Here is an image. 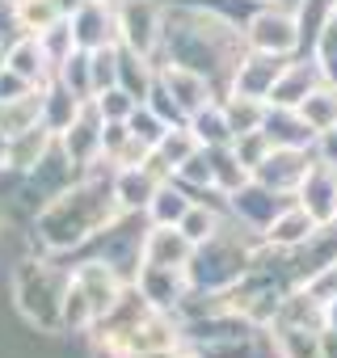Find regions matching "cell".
I'll return each instance as SVG.
<instances>
[{
    "label": "cell",
    "mask_w": 337,
    "mask_h": 358,
    "mask_svg": "<svg viewBox=\"0 0 337 358\" xmlns=\"http://www.w3.org/2000/svg\"><path fill=\"white\" fill-rule=\"evenodd\" d=\"M72 282L93 299V308H97V320L122 299V291L131 287V278L118 270V266H110L106 257H89V262H80L76 270H72Z\"/></svg>",
    "instance_id": "cell-9"
},
{
    "label": "cell",
    "mask_w": 337,
    "mask_h": 358,
    "mask_svg": "<svg viewBox=\"0 0 337 358\" xmlns=\"http://www.w3.org/2000/svg\"><path fill=\"white\" fill-rule=\"evenodd\" d=\"M55 76H59V80H64L80 101H93V97H97V85H93V55H89L85 47H76V51H72V59H68Z\"/></svg>",
    "instance_id": "cell-30"
},
{
    "label": "cell",
    "mask_w": 337,
    "mask_h": 358,
    "mask_svg": "<svg viewBox=\"0 0 337 358\" xmlns=\"http://www.w3.org/2000/svg\"><path fill=\"white\" fill-rule=\"evenodd\" d=\"M320 80H324V72H320V64L312 55H291L278 85H274V93H270V106H299Z\"/></svg>",
    "instance_id": "cell-18"
},
{
    "label": "cell",
    "mask_w": 337,
    "mask_h": 358,
    "mask_svg": "<svg viewBox=\"0 0 337 358\" xmlns=\"http://www.w3.org/2000/svg\"><path fill=\"white\" fill-rule=\"evenodd\" d=\"M182 358H207V354H199V350H190V354H182Z\"/></svg>",
    "instance_id": "cell-47"
},
{
    "label": "cell",
    "mask_w": 337,
    "mask_h": 358,
    "mask_svg": "<svg viewBox=\"0 0 337 358\" xmlns=\"http://www.w3.org/2000/svg\"><path fill=\"white\" fill-rule=\"evenodd\" d=\"M5 64H9L13 72H22L26 80H34V85H47V80L55 76V68H51V59H47V51H43V43H38L34 34H17V38L5 47Z\"/></svg>",
    "instance_id": "cell-21"
},
{
    "label": "cell",
    "mask_w": 337,
    "mask_h": 358,
    "mask_svg": "<svg viewBox=\"0 0 337 358\" xmlns=\"http://www.w3.org/2000/svg\"><path fill=\"white\" fill-rule=\"evenodd\" d=\"M312 160H316V152H303V148H274V152L253 169V177H257V182H266L270 190H278V194H295L299 182L308 177V169H312Z\"/></svg>",
    "instance_id": "cell-12"
},
{
    "label": "cell",
    "mask_w": 337,
    "mask_h": 358,
    "mask_svg": "<svg viewBox=\"0 0 337 358\" xmlns=\"http://www.w3.org/2000/svg\"><path fill=\"white\" fill-rule=\"evenodd\" d=\"M38 85L34 80H26L22 72H13L9 64H0V101H17V97H26V93H34Z\"/></svg>",
    "instance_id": "cell-41"
},
{
    "label": "cell",
    "mask_w": 337,
    "mask_h": 358,
    "mask_svg": "<svg viewBox=\"0 0 337 358\" xmlns=\"http://www.w3.org/2000/svg\"><path fill=\"white\" fill-rule=\"evenodd\" d=\"M224 114H228V127H232V139H236V135L261 127V118H266V101H253V97H236V93H228V97H224Z\"/></svg>",
    "instance_id": "cell-32"
},
{
    "label": "cell",
    "mask_w": 337,
    "mask_h": 358,
    "mask_svg": "<svg viewBox=\"0 0 337 358\" xmlns=\"http://www.w3.org/2000/svg\"><path fill=\"white\" fill-rule=\"evenodd\" d=\"M261 249V236L245 232L241 224H224V232H215L207 245L194 249L186 274H190V287L194 291H215V295H228L249 270H253V257Z\"/></svg>",
    "instance_id": "cell-2"
},
{
    "label": "cell",
    "mask_w": 337,
    "mask_h": 358,
    "mask_svg": "<svg viewBox=\"0 0 337 358\" xmlns=\"http://www.w3.org/2000/svg\"><path fill=\"white\" fill-rule=\"evenodd\" d=\"M190 131L199 135L203 148H220V143H232V127H228V114H224V97L211 101L207 110L190 114Z\"/></svg>",
    "instance_id": "cell-29"
},
{
    "label": "cell",
    "mask_w": 337,
    "mask_h": 358,
    "mask_svg": "<svg viewBox=\"0 0 337 358\" xmlns=\"http://www.w3.org/2000/svg\"><path fill=\"white\" fill-rule=\"evenodd\" d=\"M320 232V224L308 215V207L299 203V199H291L278 215H274V224L266 228V245H274V249H303L312 236Z\"/></svg>",
    "instance_id": "cell-17"
},
{
    "label": "cell",
    "mask_w": 337,
    "mask_h": 358,
    "mask_svg": "<svg viewBox=\"0 0 337 358\" xmlns=\"http://www.w3.org/2000/svg\"><path fill=\"white\" fill-rule=\"evenodd\" d=\"M194 257V241L178 224H148L143 232V262L139 266H168V270H186Z\"/></svg>",
    "instance_id": "cell-13"
},
{
    "label": "cell",
    "mask_w": 337,
    "mask_h": 358,
    "mask_svg": "<svg viewBox=\"0 0 337 358\" xmlns=\"http://www.w3.org/2000/svg\"><path fill=\"white\" fill-rule=\"evenodd\" d=\"M274 358H324L320 354V329H303V324H282L274 320L266 329Z\"/></svg>",
    "instance_id": "cell-22"
},
{
    "label": "cell",
    "mask_w": 337,
    "mask_h": 358,
    "mask_svg": "<svg viewBox=\"0 0 337 358\" xmlns=\"http://www.w3.org/2000/svg\"><path fill=\"white\" fill-rule=\"evenodd\" d=\"M114 5L118 0H80V9L68 17L72 34H76V47L101 51V47L118 43V9Z\"/></svg>",
    "instance_id": "cell-10"
},
{
    "label": "cell",
    "mask_w": 337,
    "mask_h": 358,
    "mask_svg": "<svg viewBox=\"0 0 337 358\" xmlns=\"http://www.w3.org/2000/svg\"><path fill=\"white\" fill-rule=\"evenodd\" d=\"M207 156H211V177H215V190H224V194H236L245 182H253V173L245 169V160L236 156V148H232V143L207 148Z\"/></svg>",
    "instance_id": "cell-27"
},
{
    "label": "cell",
    "mask_w": 337,
    "mask_h": 358,
    "mask_svg": "<svg viewBox=\"0 0 337 358\" xmlns=\"http://www.w3.org/2000/svg\"><path fill=\"white\" fill-rule=\"evenodd\" d=\"M135 287L156 312H178L182 299L190 295V274L186 270H168V266H139Z\"/></svg>",
    "instance_id": "cell-11"
},
{
    "label": "cell",
    "mask_w": 337,
    "mask_h": 358,
    "mask_svg": "<svg viewBox=\"0 0 337 358\" xmlns=\"http://www.w3.org/2000/svg\"><path fill=\"white\" fill-rule=\"evenodd\" d=\"M224 224H228V211H224V207H215V203H207V199H194V207L182 215L178 228H182V232L194 241V249H199V245H207L215 232H224Z\"/></svg>",
    "instance_id": "cell-28"
},
{
    "label": "cell",
    "mask_w": 337,
    "mask_h": 358,
    "mask_svg": "<svg viewBox=\"0 0 337 358\" xmlns=\"http://www.w3.org/2000/svg\"><path fill=\"white\" fill-rule=\"evenodd\" d=\"M122 215L118 199H114V164L97 160L93 169H85L76 182L51 199L38 215H34V241L47 253H68V249H85L101 228H110Z\"/></svg>",
    "instance_id": "cell-1"
},
{
    "label": "cell",
    "mask_w": 337,
    "mask_h": 358,
    "mask_svg": "<svg viewBox=\"0 0 337 358\" xmlns=\"http://www.w3.org/2000/svg\"><path fill=\"white\" fill-rule=\"evenodd\" d=\"M312 299H320V303H333L337 299V257L333 262H324V266H316L303 282H299Z\"/></svg>",
    "instance_id": "cell-39"
},
{
    "label": "cell",
    "mask_w": 337,
    "mask_h": 358,
    "mask_svg": "<svg viewBox=\"0 0 337 358\" xmlns=\"http://www.w3.org/2000/svg\"><path fill=\"white\" fill-rule=\"evenodd\" d=\"M312 59L320 64L324 80H333V85H337V0L329 5V17H324L320 34H316V43H312Z\"/></svg>",
    "instance_id": "cell-31"
},
{
    "label": "cell",
    "mask_w": 337,
    "mask_h": 358,
    "mask_svg": "<svg viewBox=\"0 0 337 358\" xmlns=\"http://www.w3.org/2000/svg\"><path fill=\"white\" fill-rule=\"evenodd\" d=\"M93 106H97V114H101L106 122H127V118L135 114V106H143V101H135L127 89H118V85H114V89H106V93H97V97H93Z\"/></svg>",
    "instance_id": "cell-36"
},
{
    "label": "cell",
    "mask_w": 337,
    "mask_h": 358,
    "mask_svg": "<svg viewBox=\"0 0 337 358\" xmlns=\"http://www.w3.org/2000/svg\"><path fill=\"white\" fill-rule=\"evenodd\" d=\"M295 194H278V190H270L266 182H245L236 194H228V220L232 224H241L245 232H253V236H266V228L274 224V215L291 203Z\"/></svg>",
    "instance_id": "cell-6"
},
{
    "label": "cell",
    "mask_w": 337,
    "mask_h": 358,
    "mask_svg": "<svg viewBox=\"0 0 337 358\" xmlns=\"http://www.w3.org/2000/svg\"><path fill=\"white\" fill-rule=\"evenodd\" d=\"M55 22H64V13H59L55 0H26V5H17V26H22V34H43V30L55 26Z\"/></svg>",
    "instance_id": "cell-35"
},
{
    "label": "cell",
    "mask_w": 337,
    "mask_h": 358,
    "mask_svg": "<svg viewBox=\"0 0 337 358\" xmlns=\"http://www.w3.org/2000/svg\"><path fill=\"white\" fill-rule=\"evenodd\" d=\"M316 156H324V160H333V164H337V127L320 135V143H316Z\"/></svg>",
    "instance_id": "cell-42"
},
{
    "label": "cell",
    "mask_w": 337,
    "mask_h": 358,
    "mask_svg": "<svg viewBox=\"0 0 337 358\" xmlns=\"http://www.w3.org/2000/svg\"><path fill=\"white\" fill-rule=\"evenodd\" d=\"M199 148H203V143H199V135L190 131V122H186V127H168V131H164V139L152 148L148 164H152L160 177H173V173H178L194 152H199Z\"/></svg>",
    "instance_id": "cell-19"
},
{
    "label": "cell",
    "mask_w": 337,
    "mask_h": 358,
    "mask_svg": "<svg viewBox=\"0 0 337 358\" xmlns=\"http://www.w3.org/2000/svg\"><path fill=\"white\" fill-rule=\"evenodd\" d=\"M85 106H89V101H80L59 76H51V80L43 85V127H51L55 135H64V131L80 118Z\"/></svg>",
    "instance_id": "cell-20"
},
{
    "label": "cell",
    "mask_w": 337,
    "mask_h": 358,
    "mask_svg": "<svg viewBox=\"0 0 337 358\" xmlns=\"http://www.w3.org/2000/svg\"><path fill=\"white\" fill-rule=\"evenodd\" d=\"M194 207V194L178 182V177H168V182H160L156 199L148 203V224H182V215Z\"/></svg>",
    "instance_id": "cell-24"
},
{
    "label": "cell",
    "mask_w": 337,
    "mask_h": 358,
    "mask_svg": "<svg viewBox=\"0 0 337 358\" xmlns=\"http://www.w3.org/2000/svg\"><path fill=\"white\" fill-rule=\"evenodd\" d=\"M287 59H291V55L245 51L241 64L232 68V85H228V93H236V97H253V101H270V93H274V85H278Z\"/></svg>",
    "instance_id": "cell-7"
},
{
    "label": "cell",
    "mask_w": 337,
    "mask_h": 358,
    "mask_svg": "<svg viewBox=\"0 0 337 358\" xmlns=\"http://www.w3.org/2000/svg\"><path fill=\"white\" fill-rule=\"evenodd\" d=\"M9 139H13V135H9L5 127H0V173L9 169Z\"/></svg>",
    "instance_id": "cell-45"
},
{
    "label": "cell",
    "mask_w": 337,
    "mask_h": 358,
    "mask_svg": "<svg viewBox=\"0 0 337 358\" xmlns=\"http://www.w3.org/2000/svg\"><path fill=\"white\" fill-rule=\"evenodd\" d=\"M295 199L308 207V215L320 228L337 224V164L324 160V156H316L312 169H308V177H303L299 190H295Z\"/></svg>",
    "instance_id": "cell-8"
},
{
    "label": "cell",
    "mask_w": 337,
    "mask_h": 358,
    "mask_svg": "<svg viewBox=\"0 0 337 358\" xmlns=\"http://www.w3.org/2000/svg\"><path fill=\"white\" fill-rule=\"evenodd\" d=\"M93 324H97L93 299H89L76 282H68V295H64V333H89Z\"/></svg>",
    "instance_id": "cell-33"
},
{
    "label": "cell",
    "mask_w": 337,
    "mask_h": 358,
    "mask_svg": "<svg viewBox=\"0 0 337 358\" xmlns=\"http://www.w3.org/2000/svg\"><path fill=\"white\" fill-rule=\"evenodd\" d=\"M160 182H168V177H160L148 160L143 164H131V169H114V199H118L122 211L148 215V203L156 199Z\"/></svg>",
    "instance_id": "cell-16"
},
{
    "label": "cell",
    "mask_w": 337,
    "mask_h": 358,
    "mask_svg": "<svg viewBox=\"0 0 337 358\" xmlns=\"http://www.w3.org/2000/svg\"><path fill=\"white\" fill-rule=\"evenodd\" d=\"M156 76H160L156 59H148V55H139V51H131V47L118 43V89H127L135 101H148Z\"/></svg>",
    "instance_id": "cell-23"
},
{
    "label": "cell",
    "mask_w": 337,
    "mask_h": 358,
    "mask_svg": "<svg viewBox=\"0 0 337 358\" xmlns=\"http://www.w3.org/2000/svg\"><path fill=\"white\" fill-rule=\"evenodd\" d=\"M72 270H55L51 262H17L9 274V295L13 308L22 312L26 324H34L38 333H64V295H68Z\"/></svg>",
    "instance_id": "cell-3"
},
{
    "label": "cell",
    "mask_w": 337,
    "mask_h": 358,
    "mask_svg": "<svg viewBox=\"0 0 337 358\" xmlns=\"http://www.w3.org/2000/svg\"><path fill=\"white\" fill-rule=\"evenodd\" d=\"M324 324H333V329H337V299H333V303H324Z\"/></svg>",
    "instance_id": "cell-46"
},
{
    "label": "cell",
    "mask_w": 337,
    "mask_h": 358,
    "mask_svg": "<svg viewBox=\"0 0 337 358\" xmlns=\"http://www.w3.org/2000/svg\"><path fill=\"white\" fill-rule=\"evenodd\" d=\"M261 131L270 135L274 148H303V152H316V143H320V135L308 127V118H303L295 106H270V101H266Z\"/></svg>",
    "instance_id": "cell-15"
},
{
    "label": "cell",
    "mask_w": 337,
    "mask_h": 358,
    "mask_svg": "<svg viewBox=\"0 0 337 358\" xmlns=\"http://www.w3.org/2000/svg\"><path fill=\"white\" fill-rule=\"evenodd\" d=\"M295 110L308 118V127H312L316 135L333 131V127H337V85H333V80H320Z\"/></svg>",
    "instance_id": "cell-26"
},
{
    "label": "cell",
    "mask_w": 337,
    "mask_h": 358,
    "mask_svg": "<svg viewBox=\"0 0 337 358\" xmlns=\"http://www.w3.org/2000/svg\"><path fill=\"white\" fill-rule=\"evenodd\" d=\"M51 143H55V131L51 127H30V131H22V135H13L9 139V169H17V173H30L47 152H51Z\"/></svg>",
    "instance_id": "cell-25"
},
{
    "label": "cell",
    "mask_w": 337,
    "mask_h": 358,
    "mask_svg": "<svg viewBox=\"0 0 337 358\" xmlns=\"http://www.w3.org/2000/svg\"><path fill=\"white\" fill-rule=\"evenodd\" d=\"M160 80H164L168 93L178 97V106H182L186 114H199V110H207L211 101L224 97L211 76H203V72H194V68H182V64H160Z\"/></svg>",
    "instance_id": "cell-14"
},
{
    "label": "cell",
    "mask_w": 337,
    "mask_h": 358,
    "mask_svg": "<svg viewBox=\"0 0 337 358\" xmlns=\"http://www.w3.org/2000/svg\"><path fill=\"white\" fill-rule=\"evenodd\" d=\"M118 43L156 59L164 38V5L160 0H118Z\"/></svg>",
    "instance_id": "cell-5"
},
{
    "label": "cell",
    "mask_w": 337,
    "mask_h": 358,
    "mask_svg": "<svg viewBox=\"0 0 337 358\" xmlns=\"http://www.w3.org/2000/svg\"><path fill=\"white\" fill-rule=\"evenodd\" d=\"M320 354H324V358H337V329H333V324L320 329Z\"/></svg>",
    "instance_id": "cell-43"
},
{
    "label": "cell",
    "mask_w": 337,
    "mask_h": 358,
    "mask_svg": "<svg viewBox=\"0 0 337 358\" xmlns=\"http://www.w3.org/2000/svg\"><path fill=\"white\" fill-rule=\"evenodd\" d=\"M148 106H152L168 127H186V122H190V114L178 106V97L164 89V80H160V76H156V85H152V93H148Z\"/></svg>",
    "instance_id": "cell-40"
},
{
    "label": "cell",
    "mask_w": 337,
    "mask_h": 358,
    "mask_svg": "<svg viewBox=\"0 0 337 358\" xmlns=\"http://www.w3.org/2000/svg\"><path fill=\"white\" fill-rule=\"evenodd\" d=\"M127 127H131V135H135V139H143L148 148H156V143L164 139V131H168V122H164L148 101H143V106H135V114L127 118Z\"/></svg>",
    "instance_id": "cell-37"
},
{
    "label": "cell",
    "mask_w": 337,
    "mask_h": 358,
    "mask_svg": "<svg viewBox=\"0 0 337 358\" xmlns=\"http://www.w3.org/2000/svg\"><path fill=\"white\" fill-rule=\"evenodd\" d=\"M9 5H13V9H17V5H26V0H9Z\"/></svg>",
    "instance_id": "cell-48"
},
{
    "label": "cell",
    "mask_w": 337,
    "mask_h": 358,
    "mask_svg": "<svg viewBox=\"0 0 337 358\" xmlns=\"http://www.w3.org/2000/svg\"><path fill=\"white\" fill-rule=\"evenodd\" d=\"M232 148H236V156L245 160V169H249V173H253V169H257V164H261L270 152H274V143H270V135H266L261 127H257V131H245V135H236V139H232Z\"/></svg>",
    "instance_id": "cell-38"
},
{
    "label": "cell",
    "mask_w": 337,
    "mask_h": 358,
    "mask_svg": "<svg viewBox=\"0 0 337 358\" xmlns=\"http://www.w3.org/2000/svg\"><path fill=\"white\" fill-rule=\"evenodd\" d=\"M131 358H182V350H135Z\"/></svg>",
    "instance_id": "cell-44"
},
{
    "label": "cell",
    "mask_w": 337,
    "mask_h": 358,
    "mask_svg": "<svg viewBox=\"0 0 337 358\" xmlns=\"http://www.w3.org/2000/svg\"><path fill=\"white\" fill-rule=\"evenodd\" d=\"M299 0H274L257 5L245 22V47L249 51H270V55H299L303 51V30H299Z\"/></svg>",
    "instance_id": "cell-4"
},
{
    "label": "cell",
    "mask_w": 337,
    "mask_h": 358,
    "mask_svg": "<svg viewBox=\"0 0 337 358\" xmlns=\"http://www.w3.org/2000/svg\"><path fill=\"white\" fill-rule=\"evenodd\" d=\"M38 43H43V51H47V59H51V68L59 72L68 59H72V51H76V34H72V22L64 17V22H55V26H47L43 34H34Z\"/></svg>",
    "instance_id": "cell-34"
}]
</instances>
